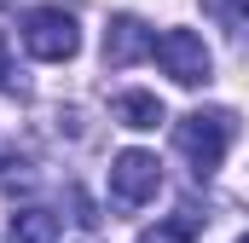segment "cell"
<instances>
[{
  "mask_svg": "<svg viewBox=\"0 0 249 243\" xmlns=\"http://www.w3.org/2000/svg\"><path fill=\"white\" fill-rule=\"evenodd\" d=\"M232 133H238V116L232 110H191V116L174 122V145L186 151V162H191V174L197 180H209L220 162H226V145H232Z\"/></svg>",
  "mask_w": 249,
  "mask_h": 243,
  "instance_id": "6da1fadb",
  "label": "cell"
},
{
  "mask_svg": "<svg viewBox=\"0 0 249 243\" xmlns=\"http://www.w3.org/2000/svg\"><path fill=\"white\" fill-rule=\"evenodd\" d=\"M23 47L41 64H70L81 52V29L64 6H35V12H23Z\"/></svg>",
  "mask_w": 249,
  "mask_h": 243,
  "instance_id": "7a4b0ae2",
  "label": "cell"
},
{
  "mask_svg": "<svg viewBox=\"0 0 249 243\" xmlns=\"http://www.w3.org/2000/svg\"><path fill=\"white\" fill-rule=\"evenodd\" d=\"M157 191H162V162H157L151 151H122V156L110 162V203H116L122 214L145 208Z\"/></svg>",
  "mask_w": 249,
  "mask_h": 243,
  "instance_id": "3957f363",
  "label": "cell"
},
{
  "mask_svg": "<svg viewBox=\"0 0 249 243\" xmlns=\"http://www.w3.org/2000/svg\"><path fill=\"white\" fill-rule=\"evenodd\" d=\"M157 64H162V75H174L180 87H203L209 69H214L203 35H191V29H162V35H157Z\"/></svg>",
  "mask_w": 249,
  "mask_h": 243,
  "instance_id": "277c9868",
  "label": "cell"
},
{
  "mask_svg": "<svg viewBox=\"0 0 249 243\" xmlns=\"http://www.w3.org/2000/svg\"><path fill=\"white\" fill-rule=\"evenodd\" d=\"M151 52H157V35H151V23H145V17L116 12V17L105 23V69H127V64L151 58Z\"/></svg>",
  "mask_w": 249,
  "mask_h": 243,
  "instance_id": "5b68a950",
  "label": "cell"
},
{
  "mask_svg": "<svg viewBox=\"0 0 249 243\" xmlns=\"http://www.w3.org/2000/svg\"><path fill=\"white\" fill-rule=\"evenodd\" d=\"M110 116L122 122V127H133V133H151V127L162 122V99H157V93H122V99L110 104Z\"/></svg>",
  "mask_w": 249,
  "mask_h": 243,
  "instance_id": "8992f818",
  "label": "cell"
},
{
  "mask_svg": "<svg viewBox=\"0 0 249 243\" xmlns=\"http://www.w3.org/2000/svg\"><path fill=\"white\" fill-rule=\"evenodd\" d=\"M6 243H58V214H47V208H18Z\"/></svg>",
  "mask_w": 249,
  "mask_h": 243,
  "instance_id": "52a82bcc",
  "label": "cell"
},
{
  "mask_svg": "<svg viewBox=\"0 0 249 243\" xmlns=\"http://www.w3.org/2000/svg\"><path fill=\"white\" fill-rule=\"evenodd\" d=\"M203 12H209V17H220L232 35H238V29L249 23V0H203Z\"/></svg>",
  "mask_w": 249,
  "mask_h": 243,
  "instance_id": "ba28073f",
  "label": "cell"
},
{
  "mask_svg": "<svg viewBox=\"0 0 249 243\" xmlns=\"http://www.w3.org/2000/svg\"><path fill=\"white\" fill-rule=\"evenodd\" d=\"M70 220H75V226H81V232H93V226H99V220H105V214H99V208H93V197H87V191H81V185H70Z\"/></svg>",
  "mask_w": 249,
  "mask_h": 243,
  "instance_id": "9c48e42d",
  "label": "cell"
},
{
  "mask_svg": "<svg viewBox=\"0 0 249 243\" xmlns=\"http://www.w3.org/2000/svg\"><path fill=\"white\" fill-rule=\"evenodd\" d=\"M139 243H191V232H180L174 220H162V226H145V232H139Z\"/></svg>",
  "mask_w": 249,
  "mask_h": 243,
  "instance_id": "30bf717a",
  "label": "cell"
},
{
  "mask_svg": "<svg viewBox=\"0 0 249 243\" xmlns=\"http://www.w3.org/2000/svg\"><path fill=\"white\" fill-rule=\"evenodd\" d=\"M6 75H12V47H6V35H0V87H6Z\"/></svg>",
  "mask_w": 249,
  "mask_h": 243,
  "instance_id": "8fae6325",
  "label": "cell"
},
{
  "mask_svg": "<svg viewBox=\"0 0 249 243\" xmlns=\"http://www.w3.org/2000/svg\"><path fill=\"white\" fill-rule=\"evenodd\" d=\"M238 243H249V238H238Z\"/></svg>",
  "mask_w": 249,
  "mask_h": 243,
  "instance_id": "7c38bea8",
  "label": "cell"
}]
</instances>
